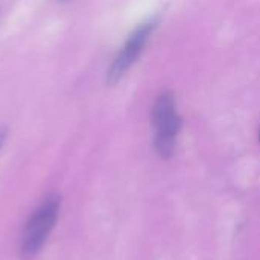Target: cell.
I'll return each instance as SVG.
<instances>
[{"mask_svg":"<svg viewBox=\"0 0 260 260\" xmlns=\"http://www.w3.org/2000/svg\"><path fill=\"white\" fill-rule=\"evenodd\" d=\"M58 2H69V0H58Z\"/></svg>","mask_w":260,"mask_h":260,"instance_id":"cell-5","label":"cell"},{"mask_svg":"<svg viewBox=\"0 0 260 260\" xmlns=\"http://www.w3.org/2000/svg\"><path fill=\"white\" fill-rule=\"evenodd\" d=\"M151 120L155 129V151L161 158H169L174 154L177 137L183 125V119L177 113V102L172 91H165L157 98Z\"/></svg>","mask_w":260,"mask_h":260,"instance_id":"cell-2","label":"cell"},{"mask_svg":"<svg viewBox=\"0 0 260 260\" xmlns=\"http://www.w3.org/2000/svg\"><path fill=\"white\" fill-rule=\"evenodd\" d=\"M259 142H260V129H259Z\"/></svg>","mask_w":260,"mask_h":260,"instance_id":"cell-6","label":"cell"},{"mask_svg":"<svg viewBox=\"0 0 260 260\" xmlns=\"http://www.w3.org/2000/svg\"><path fill=\"white\" fill-rule=\"evenodd\" d=\"M61 197L49 195L27 219L20 239V254L23 259L37 256L49 239L59 216Z\"/></svg>","mask_w":260,"mask_h":260,"instance_id":"cell-1","label":"cell"},{"mask_svg":"<svg viewBox=\"0 0 260 260\" xmlns=\"http://www.w3.org/2000/svg\"><path fill=\"white\" fill-rule=\"evenodd\" d=\"M5 139H6V131L5 129H0V149L5 143Z\"/></svg>","mask_w":260,"mask_h":260,"instance_id":"cell-4","label":"cell"},{"mask_svg":"<svg viewBox=\"0 0 260 260\" xmlns=\"http://www.w3.org/2000/svg\"><path fill=\"white\" fill-rule=\"evenodd\" d=\"M157 26H158V20L151 18V20L142 23L140 26H137L131 32V35L126 38V41L123 43L122 49L119 50V53L116 55V58L113 59V62L108 69L107 82L110 85L117 84L125 76V73L131 69V66L137 61V58L142 55L145 46L148 44V41Z\"/></svg>","mask_w":260,"mask_h":260,"instance_id":"cell-3","label":"cell"}]
</instances>
